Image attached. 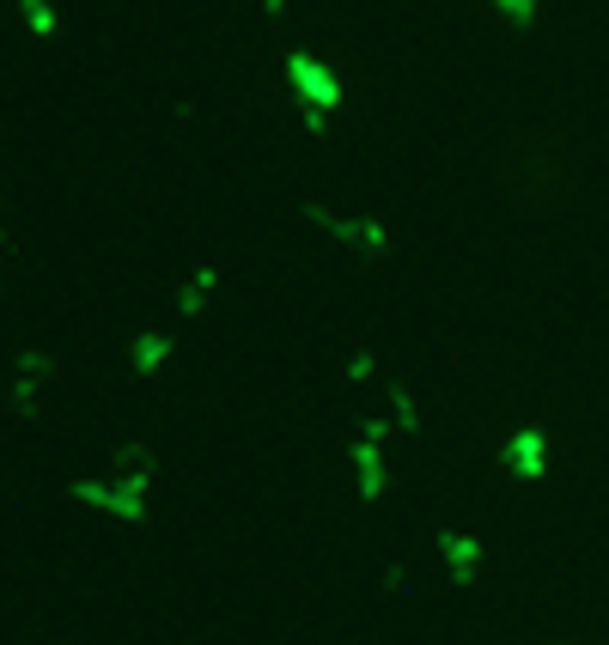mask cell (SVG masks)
Segmentation results:
<instances>
[{"label":"cell","mask_w":609,"mask_h":645,"mask_svg":"<svg viewBox=\"0 0 609 645\" xmlns=\"http://www.w3.org/2000/svg\"><path fill=\"white\" fill-rule=\"evenodd\" d=\"M287 86H292V110L299 116H335L342 110V67L323 62L318 49H287Z\"/></svg>","instance_id":"1"},{"label":"cell","mask_w":609,"mask_h":645,"mask_svg":"<svg viewBox=\"0 0 609 645\" xmlns=\"http://www.w3.org/2000/svg\"><path fill=\"white\" fill-rule=\"evenodd\" d=\"M304 220L318 225V232H330L342 251H366V256L390 251V225L385 220H366V213H330V208H318V201H304Z\"/></svg>","instance_id":"2"},{"label":"cell","mask_w":609,"mask_h":645,"mask_svg":"<svg viewBox=\"0 0 609 645\" xmlns=\"http://www.w3.org/2000/svg\"><path fill=\"white\" fill-rule=\"evenodd\" d=\"M500 463L518 475V481H536V475L549 469V438L536 433V426H524V433H512V438H506Z\"/></svg>","instance_id":"3"},{"label":"cell","mask_w":609,"mask_h":645,"mask_svg":"<svg viewBox=\"0 0 609 645\" xmlns=\"http://www.w3.org/2000/svg\"><path fill=\"white\" fill-rule=\"evenodd\" d=\"M354 469H359V493H366V500H378V493H385V481H390L385 438H359V445H354Z\"/></svg>","instance_id":"4"},{"label":"cell","mask_w":609,"mask_h":645,"mask_svg":"<svg viewBox=\"0 0 609 645\" xmlns=\"http://www.w3.org/2000/svg\"><path fill=\"white\" fill-rule=\"evenodd\" d=\"M439 554L451 560V579H476V567H481V542L476 536H457V530H439Z\"/></svg>","instance_id":"5"},{"label":"cell","mask_w":609,"mask_h":645,"mask_svg":"<svg viewBox=\"0 0 609 645\" xmlns=\"http://www.w3.org/2000/svg\"><path fill=\"white\" fill-rule=\"evenodd\" d=\"M213 287H220V268H196V275L184 280V292H177V311H184V316L208 311V304H213Z\"/></svg>","instance_id":"6"},{"label":"cell","mask_w":609,"mask_h":645,"mask_svg":"<svg viewBox=\"0 0 609 645\" xmlns=\"http://www.w3.org/2000/svg\"><path fill=\"white\" fill-rule=\"evenodd\" d=\"M134 371H159L165 359H171V335H159V330H146V335H134Z\"/></svg>","instance_id":"7"},{"label":"cell","mask_w":609,"mask_h":645,"mask_svg":"<svg viewBox=\"0 0 609 645\" xmlns=\"http://www.w3.org/2000/svg\"><path fill=\"white\" fill-rule=\"evenodd\" d=\"M19 13H25V31H31V37H43V43L62 31V13H55L49 0H19Z\"/></svg>","instance_id":"8"},{"label":"cell","mask_w":609,"mask_h":645,"mask_svg":"<svg viewBox=\"0 0 609 645\" xmlns=\"http://www.w3.org/2000/svg\"><path fill=\"white\" fill-rule=\"evenodd\" d=\"M488 7H494V13H500L512 31H530V25H536V0H488Z\"/></svg>","instance_id":"9"},{"label":"cell","mask_w":609,"mask_h":645,"mask_svg":"<svg viewBox=\"0 0 609 645\" xmlns=\"http://www.w3.org/2000/svg\"><path fill=\"white\" fill-rule=\"evenodd\" d=\"M347 378H372V354H354V359H347Z\"/></svg>","instance_id":"10"}]
</instances>
